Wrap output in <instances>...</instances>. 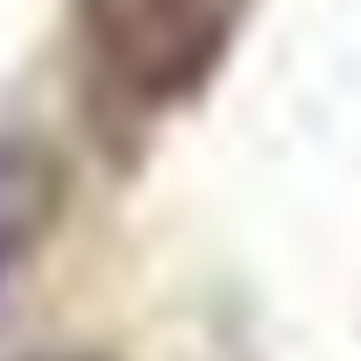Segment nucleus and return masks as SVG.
<instances>
[{"mask_svg":"<svg viewBox=\"0 0 361 361\" xmlns=\"http://www.w3.org/2000/svg\"><path fill=\"white\" fill-rule=\"evenodd\" d=\"M255 0H71V64L114 135L185 114L227 71Z\"/></svg>","mask_w":361,"mask_h":361,"instance_id":"obj_1","label":"nucleus"},{"mask_svg":"<svg viewBox=\"0 0 361 361\" xmlns=\"http://www.w3.org/2000/svg\"><path fill=\"white\" fill-rule=\"evenodd\" d=\"M64 220V170L36 142H0V319Z\"/></svg>","mask_w":361,"mask_h":361,"instance_id":"obj_2","label":"nucleus"}]
</instances>
